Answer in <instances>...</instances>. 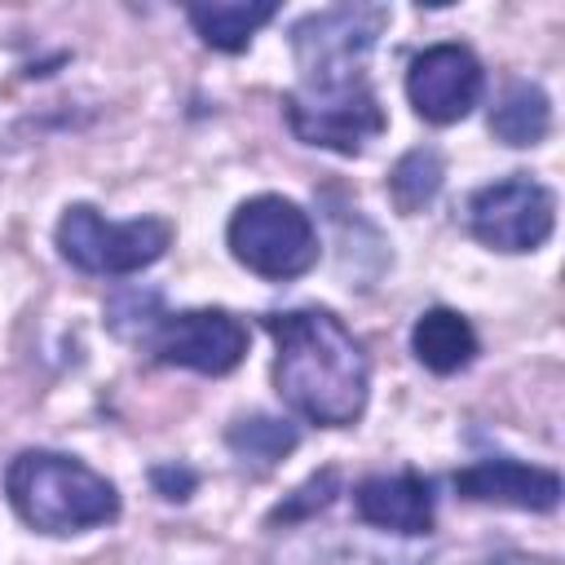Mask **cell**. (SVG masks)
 Here are the masks:
<instances>
[{"label": "cell", "mask_w": 565, "mask_h": 565, "mask_svg": "<svg viewBox=\"0 0 565 565\" xmlns=\"http://www.w3.org/2000/svg\"><path fill=\"white\" fill-rule=\"evenodd\" d=\"M274 340V393L318 428H349L371 397V358L331 309L265 313Z\"/></svg>", "instance_id": "6da1fadb"}, {"label": "cell", "mask_w": 565, "mask_h": 565, "mask_svg": "<svg viewBox=\"0 0 565 565\" xmlns=\"http://www.w3.org/2000/svg\"><path fill=\"white\" fill-rule=\"evenodd\" d=\"M9 508L35 534H84L119 516V490L97 468L62 450H22L4 468Z\"/></svg>", "instance_id": "7a4b0ae2"}, {"label": "cell", "mask_w": 565, "mask_h": 565, "mask_svg": "<svg viewBox=\"0 0 565 565\" xmlns=\"http://www.w3.org/2000/svg\"><path fill=\"white\" fill-rule=\"evenodd\" d=\"M230 256L269 282H291L318 265V230L296 199L252 194L234 207L225 225Z\"/></svg>", "instance_id": "3957f363"}, {"label": "cell", "mask_w": 565, "mask_h": 565, "mask_svg": "<svg viewBox=\"0 0 565 565\" xmlns=\"http://www.w3.org/2000/svg\"><path fill=\"white\" fill-rule=\"evenodd\" d=\"M388 4H335L305 13L291 26V53L300 66V88H344L366 79L362 66L388 26Z\"/></svg>", "instance_id": "277c9868"}, {"label": "cell", "mask_w": 565, "mask_h": 565, "mask_svg": "<svg viewBox=\"0 0 565 565\" xmlns=\"http://www.w3.org/2000/svg\"><path fill=\"white\" fill-rule=\"evenodd\" d=\"M53 238L66 265L97 278H124V274H141L172 247V225L163 216L106 221L93 203H71L62 207Z\"/></svg>", "instance_id": "5b68a950"}, {"label": "cell", "mask_w": 565, "mask_h": 565, "mask_svg": "<svg viewBox=\"0 0 565 565\" xmlns=\"http://www.w3.org/2000/svg\"><path fill=\"white\" fill-rule=\"evenodd\" d=\"M282 119L296 141L344 159L362 154L388 128V115L366 79L344 88H296L282 97Z\"/></svg>", "instance_id": "8992f818"}, {"label": "cell", "mask_w": 565, "mask_h": 565, "mask_svg": "<svg viewBox=\"0 0 565 565\" xmlns=\"http://www.w3.org/2000/svg\"><path fill=\"white\" fill-rule=\"evenodd\" d=\"M468 230L490 252H539L556 230V194L543 181L512 172L468 194Z\"/></svg>", "instance_id": "52a82bcc"}, {"label": "cell", "mask_w": 565, "mask_h": 565, "mask_svg": "<svg viewBox=\"0 0 565 565\" xmlns=\"http://www.w3.org/2000/svg\"><path fill=\"white\" fill-rule=\"evenodd\" d=\"M486 93V66L468 44L441 40L411 57L406 66V102L424 124H459Z\"/></svg>", "instance_id": "ba28073f"}, {"label": "cell", "mask_w": 565, "mask_h": 565, "mask_svg": "<svg viewBox=\"0 0 565 565\" xmlns=\"http://www.w3.org/2000/svg\"><path fill=\"white\" fill-rule=\"evenodd\" d=\"M146 344L163 366H181L194 375H230L247 358V327L230 309H181L163 313Z\"/></svg>", "instance_id": "9c48e42d"}, {"label": "cell", "mask_w": 565, "mask_h": 565, "mask_svg": "<svg viewBox=\"0 0 565 565\" xmlns=\"http://www.w3.org/2000/svg\"><path fill=\"white\" fill-rule=\"evenodd\" d=\"M450 481L468 503H499L516 512H552L561 503V477L521 459H477Z\"/></svg>", "instance_id": "30bf717a"}, {"label": "cell", "mask_w": 565, "mask_h": 565, "mask_svg": "<svg viewBox=\"0 0 565 565\" xmlns=\"http://www.w3.org/2000/svg\"><path fill=\"white\" fill-rule=\"evenodd\" d=\"M353 512L371 530L415 539V534L433 530V486L411 468L393 472V477L375 472V477H362L353 486Z\"/></svg>", "instance_id": "8fae6325"}, {"label": "cell", "mask_w": 565, "mask_h": 565, "mask_svg": "<svg viewBox=\"0 0 565 565\" xmlns=\"http://www.w3.org/2000/svg\"><path fill=\"white\" fill-rule=\"evenodd\" d=\"M411 353L419 358V366H428L433 375H459L477 362L481 340L472 331V322L459 309L433 305L415 318L411 327Z\"/></svg>", "instance_id": "7c38bea8"}, {"label": "cell", "mask_w": 565, "mask_h": 565, "mask_svg": "<svg viewBox=\"0 0 565 565\" xmlns=\"http://www.w3.org/2000/svg\"><path fill=\"white\" fill-rule=\"evenodd\" d=\"M274 13H278L274 0H203L185 9L194 35L216 53H243L252 35L265 22H274Z\"/></svg>", "instance_id": "4fadbf2b"}, {"label": "cell", "mask_w": 565, "mask_h": 565, "mask_svg": "<svg viewBox=\"0 0 565 565\" xmlns=\"http://www.w3.org/2000/svg\"><path fill=\"white\" fill-rule=\"evenodd\" d=\"M490 132L503 146H539L552 132V97L534 79H512L490 106Z\"/></svg>", "instance_id": "5bb4252c"}, {"label": "cell", "mask_w": 565, "mask_h": 565, "mask_svg": "<svg viewBox=\"0 0 565 565\" xmlns=\"http://www.w3.org/2000/svg\"><path fill=\"white\" fill-rule=\"evenodd\" d=\"M441 181H446V159H441V150L415 146V150H406V154L388 168V199H393L397 212L415 216V212H424V207L441 194Z\"/></svg>", "instance_id": "9a60e30c"}, {"label": "cell", "mask_w": 565, "mask_h": 565, "mask_svg": "<svg viewBox=\"0 0 565 565\" xmlns=\"http://www.w3.org/2000/svg\"><path fill=\"white\" fill-rule=\"evenodd\" d=\"M225 446H230L243 463L274 468L278 459H287V455L300 446V433H296V424L274 419V415H238V419L225 428Z\"/></svg>", "instance_id": "2e32d148"}, {"label": "cell", "mask_w": 565, "mask_h": 565, "mask_svg": "<svg viewBox=\"0 0 565 565\" xmlns=\"http://www.w3.org/2000/svg\"><path fill=\"white\" fill-rule=\"evenodd\" d=\"M159 322H163V296L154 287H124L106 305V327L124 340H132V335L150 340V331Z\"/></svg>", "instance_id": "e0dca14e"}, {"label": "cell", "mask_w": 565, "mask_h": 565, "mask_svg": "<svg viewBox=\"0 0 565 565\" xmlns=\"http://www.w3.org/2000/svg\"><path fill=\"white\" fill-rule=\"evenodd\" d=\"M335 494H340V472H335V468H322V472H313L305 486H296V490L269 512V525H296V521H309V516H318L322 508H331Z\"/></svg>", "instance_id": "ac0fdd59"}, {"label": "cell", "mask_w": 565, "mask_h": 565, "mask_svg": "<svg viewBox=\"0 0 565 565\" xmlns=\"http://www.w3.org/2000/svg\"><path fill=\"white\" fill-rule=\"evenodd\" d=\"M150 481H154L159 499H168V503L190 499V494H194V486H199V477H194L185 463H159V468L150 472Z\"/></svg>", "instance_id": "d6986e66"}, {"label": "cell", "mask_w": 565, "mask_h": 565, "mask_svg": "<svg viewBox=\"0 0 565 565\" xmlns=\"http://www.w3.org/2000/svg\"><path fill=\"white\" fill-rule=\"evenodd\" d=\"M490 565H552V561H525V556H503V561H490Z\"/></svg>", "instance_id": "ffe728a7"}]
</instances>
